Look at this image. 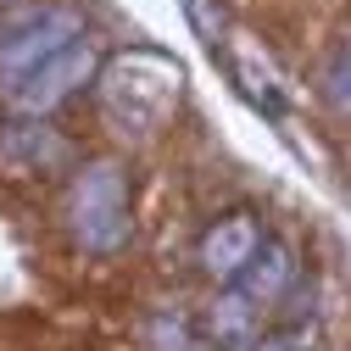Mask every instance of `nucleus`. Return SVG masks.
Masks as SVG:
<instances>
[{"label": "nucleus", "mask_w": 351, "mask_h": 351, "mask_svg": "<svg viewBox=\"0 0 351 351\" xmlns=\"http://www.w3.org/2000/svg\"><path fill=\"white\" fill-rule=\"evenodd\" d=\"M179 62L173 56H162V51H128V56H117L106 73H101V106H106V117L123 128H156L167 112H173V101H179Z\"/></svg>", "instance_id": "f257e3e1"}, {"label": "nucleus", "mask_w": 351, "mask_h": 351, "mask_svg": "<svg viewBox=\"0 0 351 351\" xmlns=\"http://www.w3.org/2000/svg\"><path fill=\"white\" fill-rule=\"evenodd\" d=\"M73 234L84 240V251H123L128 240V190H123V173L112 162H95L78 173L73 184Z\"/></svg>", "instance_id": "f03ea898"}, {"label": "nucleus", "mask_w": 351, "mask_h": 351, "mask_svg": "<svg viewBox=\"0 0 351 351\" xmlns=\"http://www.w3.org/2000/svg\"><path fill=\"white\" fill-rule=\"evenodd\" d=\"M73 39H84V23H78V12H67V6H51V12L28 17L23 28H12L6 39H0V78L23 84L28 73H39L51 56H62Z\"/></svg>", "instance_id": "7ed1b4c3"}, {"label": "nucleus", "mask_w": 351, "mask_h": 351, "mask_svg": "<svg viewBox=\"0 0 351 351\" xmlns=\"http://www.w3.org/2000/svg\"><path fill=\"white\" fill-rule=\"evenodd\" d=\"M90 78H95V45H90V39H73L62 56H51L39 73H28V78L17 84V112L45 117V112H56L67 95H78V84H90Z\"/></svg>", "instance_id": "20e7f679"}, {"label": "nucleus", "mask_w": 351, "mask_h": 351, "mask_svg": "<svg viewBox=\"0 0 351 351\" xmlns=\"http://www.w3.org/2000/svg\"><path fill=\"white\" fill-rule=\"evenodd\" d=\"M262 240H268V234L256 229L251 212H229V217H217V223L206 229V240H201V268H206L217 285H234V279L251 268V256H256Z\"/></svg>", "instance_id": "39448f33"}, {"label": "nucleus", "mask_w": 351, "mask_h": 351, "mask_svg": "<svg viewBox=\"0 0 351 351\" xmlns=\"http://www.w3.org/2000/svg\"><path fill=\"white\" fill-rule=\"evenodd\" d=\"M301 279V262H295V251H290V240H262L256 245V256H251V268L234 279V290H245L256 306H274V301H285L290 295V285Z\"/></svg>", "instance_id": "423d86ee"}, {"label": "nucleus", "mask_w": 351, "mask_h": 351, "mask_svg": "<svg viewBox=\"0 0 351 351\" xmlns=\"http://www.w3.org/2000/svg\"><path fill=\"white\" fill-rule=\"evenodd\" d=\"M212 340L223 346V351H251L262 335H256V301L245 290H229V295H217L212 306Z\"/></svg>", "instance_id": "0eeeda50"}, {"label": "nucleus", "mask_w": 351, "mask_h": 351, "mask_svg": "<svg viewBox=\"0 0 351 351\" xmlns=\"http://www.w3.org/2000/svg\"><path fill=\"white\" fill-rule=\"evenodd\" d=\"M6 156H12L17 167H56V162L67 156V145L51 134L45 123H12V128H6Z\"/></svg>", "instance_id": "6e6552de"}, {"label": "nucleus", "mask_w": 351, "mask_h": 351, "mask_svg": "<svg viewBox=\"0 0 351 351\" xmlns=\"http://www.w3.org/2000/svg\"><path fill=\"white\" fill-rule=\"evenodd\" d=\"M184 6V17H190V28H195V39L206 51H223V39H229V23H223V6L217 0H179Z\"/></svg>", "instance_id": "1a4fd4ad"}, {"label": "nucleus", "mask_w": 351, "mask_h": 351, "mask_svg": "<svg viewBox=\"0 0 351 351\" xmlns=\"http://www.w3.org/2000/svg\"><path fill=\"white\" fill-rule=\"evenodd\" d=\"M151 351H195V335L179 313H156L151 318Z\"/></svg>", "instance_id": "9d476101"}, {"label": "nucleus", "mask_w": 351, "mask_h": 351, "mask_svg": "<svg viewBox=\"0 0 351 351\" xmlns=\"http://www.w3.org/2000/svg\"><path fill=\"white\" fill-rule=\"evenodd\" d=\"M324 95L340 106V112H351V39L329 56V67H324Z\"/></svg>", "instance_id": "9b49d317"}, {"label": "nucleus", "mask_w": 351, "mask_h": 351, "mask_svg": "<svg viewBox=\"0 0 351 351\" xmlns=\"http://www.w3.org/2000/svg\"><path fill=\"white\" fill-rule=\"evenodd\" d=\"M251 351H306L301 340H290V335H279V340H256Z\"/></svg>", "instance_id": "f8f14e48"}]
</instances>
